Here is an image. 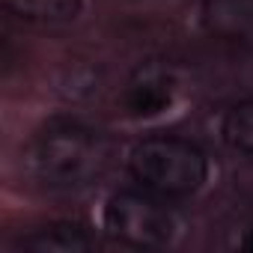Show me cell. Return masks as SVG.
I'll return each instance as SVG.
<instances>
[{"instance_id":"277c9868","label":"cell","mask_w":253,"mask_h":253,"mask_svg":"<svg viewBox=\"0 0 253 253\" xmlns=\"http://www.w3.org/2000/svg\"><path fill=\"white\" fill-rule=\"evenodd\" d=\"M176 75L164 63H143L131 72L122 89V104L134 119H149L164 113L176 101Z\"/></svg>"},{"instance_id":"ba28073f","label":"cell","mask_w":253,"mask_h":253,"mask_svg":"<svg viewBox=\"0 0 253 253\" xmlns=\"http://www.w3.org/2000/svg\"><path fill=\"white\" fill-rule=\"evenodd\" d=\"M220 137L232 152L253 158V98L229 104V110L220 119Z\"/></svg>"},{"instance_id":"8992f818","label":"cell","mask_w":253,"mask_h":253,"mask_svg":"<svg viewBox=\"0 0 253 253\" xmlns=\"http://www.w3.org/2000/svg\"><path fill=\"white\" fill-rule=\"evenodd\" d=\"M21 250H36V253H81L98 247V238L75 220H57L42 229H33L30 235L18 238Z\"/></svg>"},{"instance_id":"52a82bcc","label":"cell","mask_w":253,"mask_h":253,"mask_svg":"<svg viewBox=\"0 0 253 253\" xmlns=\"http://www.w3.org/2000/svg\"><path fill=\"white\" fill-rule=\"evenodd\" d=\"M0 6L27 24H69L81 15L84 0H0Z\"/></svg>"},{"instance_id":"6da1fadb","label":"cell","mask_w":253,"mask_h":253,"mask_svg":"<svg viewBox=\"0 0 253 253\" xmlns=\"http://www.w3.org/2000/svg\"><path fill=\"white\" fill-rule=\"evenodd\" d=\"M113 140L86 122L54 119L33 137L27 164L33 179L48 191H84L107 176L113 167Z\"/></svg>"},{"instance_id":"9c48e42d","label":"cell","mask_w":253,"mask_h":253,"mask_svg":"<svg viewBox=\"0 0 253 253\" xmlns=\"http://www.w3.org/2000/svg\"><path fill=\"white\" fill-rule=\"evenodd\" d=\"M241 247H244V250H253V226L244 232V238H241Z\"/></svg>"},{"instance_id":"7a4b0ae2","label":"cell","mask_w":253,"mask_h":253,"mask_svg":"<svg viewBox=\"0 0 253 253\" xmlns=\"http://www.w3.org/2000/svg\"><path fill=\"white\" fill-rule=\"evenodd\" d=\"M128 173L140 188L164 200H182L206 185L209 155L179 134H146L128 152Z\"/></svg>"},{"instance_id":"5b68a950","label":"cell","mask_w":253,"mask_h":253,"mask_svg":"<svg viewBox=\"0 0 253 253\" xmlns=\"http://www.w3.org/2000/svg\"><path fill=\"white\" fill-rule=\"evenodd\" d=\"M200 24L220 42H253V0H203Z\"/></svg>"},{"instance_id":"3957f363","label":"cell","mask_w":253,"mask_h":253,"mask_svg":"<svg viewBox=\"0 0 253 253\" xmlns=\"http://www.w3.org/2000/svg\"><path fill=\"white\" fill-rule=\"evenodd\" d=\"M104 232L128 247H167L176 238V214L146 188L116 191L104 203Z\"/></svg>"}]
</instances>
